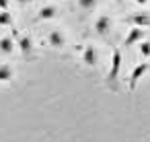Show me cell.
<instances>
[{
	"mask_svg": "<svg viewBox=\"0 0 150 142\" xmlns=\"http://www.w3.org/2000/svg\"><path fill=\"white\" fill-rule=\"evenodd\" d=\"M150 70V64H148V60L146 62H140V64H136L134 66V70H132V74H129V91H134L136 87H138V82L146 76V72Z\"/></svg>",
	"mask_w": 150,
	"mask_h": 142,
	"instance_id": "cell-1",
	"label": "cell"
},
{
	"mask_svg": "<svg viewBox=\"0 0 150 142\" xmlns=\"http://www.w3.org/2000/svg\"><path fill=\"white\" fill-rule=\"evenodd\" d=\"M121 62H123V58H121V50H113V54H111V66H109V72H107V80L109 82H113L117 76H119V68H121Z\"/></svg>",
	"mask_w": 150,
	"mask_h": 142,
	"instance_id": "cell-2",
	"label": "cell"
},
{
	"mask_svg": "<svg viewBox=\"0 0 150 142\" xmlns=\"http://www.w3.org/2000/svg\"><path fill=\"white\" fill-rule=\"evenodd\" d=\"M144 35H146V31H144L142 27H132V29L127 31L125 39H123V45H136V43L144 41Z\"/></svg>",
	"mask_w": 150,
	"mask_h": 142,
	"instance_id": "cell-3",
	"label": "cell"
},
{
	"mask_svg": "<svg viewBox=\"0 0 150 142\" xmlns=\"http://www.w3.org/2000/svg\"><path fill=\"white\" fill-rule=\"evenodd\" d=\"M97 60H99V54H97V50H95V45H84V50H82V62L88 66V68H95L97 66Z\"/></svg>",
	"mask_w": 150,
	"mask_h": 142,
	"instance_id": "cell-4",
	"label": "cell"
},
{
	"mask_svg": "<svg viewBox=\"0 0 150 142\" xmlns=\"http://www.w3.org/2000/svg\"><path fill=\"white\" fill-rule=\"evenodd\" d=\"M127 23H132V27H150V15L148 13H136V15H129L127 17Z\"/></svg>",
	"mask_w": 150,
	"mask_h": 142,
	"instance_id": "cell-5",
	"label": "cell"
},
{
	"mask_svg": "<svg viewBox=\"0 0 150 142\" xmlns=\"http://www.w3.org/2000/svg\"><path fill=\"white\" fill-rule=\"evenodd\" d=\"M47 41H50V45L56 48V50H62V48L66 45V37H64V33H62L60 29H52L50 35H47Z\"/></svg>",
	"mask_w": 150,
	"mask_h": 142,
	"instance_id": "cell-6",
	"label": "cell"
},
{
	"mask_svg": "<svg viewBox=\"0 0 150 142\" xmlns=\"http://www.w3.org/2000/svg\"><path fill=\"white\" fill-rule=\"evenodd\" d=\"M95 31H97L99 35H107V33L111 31V17H107V15L97 17V21H95Z\"/></svg>",
	"mask_w": 150,
	"mask_h": 142,
	"instance_id": "cell-7",
	"label": "cell"
},
{
	"mask_svg": "<svg viewBox=\"0 0 150 142\" xmlns=\"http://www.w3.org/2000/svg\"><path fill=\"white\" fill-rule=\"evenodd\" d=\"M17 43L13 37H0V54H4V56H11L15 52Z\"/></svg>",
	"mask_w": 150,
	"mask_h": 142,
	"instance_id": "cell-8",
	"label": "cell"
},
{
	"mask_svg": "<svg viewBox=\"0 0 150 142\" xmlns=\"http://www.w3.org/2000/svg\"><path fill=\"white\" fill-rule=\"evenodd\" d=\"M17 48H19V52L21 54H29L31 50H33V39L31 37H27V35H21L19 39H17Z\"/></svg>",
	"mask_w": 150,
	"mask_h": 142,
	"instance_id": "cell-9",
	"label": "cell"
},
{
	"mask_svg": "<svg viewBox=\"0 0 150 142\" xmlns=\"http://www.w3.org/2000/svg\"><path fill=\"white\" fill-rule=\"evenodd\" d=\"M15 78V68L11 64H0V82H11Z\"/></svg>",
	"mask_w": 150,
	"mask_h": 142,
	"instance_id": "cell-10",
	"label": "cell"
},
{
	"mask_svg": "<svg viewBox=\"0 0 150 142\" xmlns=\"http://www.w3.org/2000/svg\"><path fill=\"white\" fill-rule=\"evenodd\" d=\"M56 13H58V9H56V6H41V9H39V13H37V17H39L41 21H50V19H54V17H56Z\"/></svg>",
	"mask_w": 150,
	"mask_h": 142,
	"instance_id": "cell-11",
	"label": "cell"
},
{
	"mask_svg": "<svg viewBox=\"0 0 150 142\" xmlns=\"http://www.w3.org/2000/svg\"><path fill=\"white\" fill-rule=\"evenodd\" d=\"M13 25V15L8 11H0V27H11Z\"/></svg>",
	"mask_w": 150,
	"mask_h": 142,
	"instance_id": "cell-12",
	"label": "cell"
},
{
	"mask_svg": "<svg viewBox=\"0 0 150 142\" xmlns=\"http://www.w3.org/2000/svg\"><path fill=\"white\" fill-rule=\"evenodd\" d=\"M138 50H140V56L150 60V41H140L138 43Z\"/></svg>",
	"mask_w": 150,
	"mask_h": 142,
	"instance_id": "cell-13",
	"label": "cell"
},
{
	"mask_svg": "<svg viewBox=\"0 0 150 142\" xmlns=\"http://www.w3.org/2000/svg\"><path fill=\"white\" fill-rule=\"evenodd\" d=\"M97 4H99V0H78V6L82 11H93V9H97Z\"/></svg>",
	"mask_w": 150,
	"mask_h": 142,
	"instance_id": "cell-14",
	"label": "cell"
},
{
	"mask_svg": "<svg viewBox=\"0 0 150 142\" xmlns=\"http://www.w3.org/2000/svg\"><path fill=\"white\" fill-rule=\"evenodd\" d=\"M0 11H8V0H0Z\"/></svg>",
	"mask_w": 150,
	"mask_h": 142,
	"instance_id": "cell-15",
	"label": "cell"
},
{
	"mask_svg": "<svg viewBox=\"0 0 150 142\" xmlns=\"http://www.w3.org/2000/svg\"><path fill=\"white\" fill-rule=\"evenodd\" d=\"M15 2H17V4H21V6H25V4H29V2H31V0H15Z\"/></svg>",
	"mask_w": 150,
	"mask_h": 142,
	"instance_id": "cell-16",
	"label": "cell"
},
{
	"mask_svg": "<svg viewBox=\"0 0 150 142\" xmlns=\"http://www.w3.org/2000/svg\"><path fill=\"white\" fill-rule=\"evenodd\" d=\"M150 0H136V4H140V6H144V4H148Z\"/></svg>",
	"mask_w": 150,
	"mask_h": 142,
	"instance_id": "cell-17",
	"label": "cell"
},
{
	"mask_svg": "<svg viewBox=\"0 0 150 142\" xmlns=\"http://www.w3.org/2000/svg\"><path fill=\"white\" fill-rule=\"evenodd\" d=\"M117 2H121V0H117Z\"/></svg>",
	"mask_w": 150,
	"mask_h": 142,
	"instance_id": "cell-18",
	"label": "cell"
}]
</instances>
